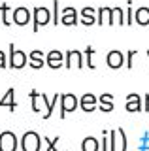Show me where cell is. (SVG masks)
Here are the masks:
<instances>
[{"instance_id": "obj_1", "label": "cell", "mask_w": 149, "mask_h": 151, "mask_svg": "<svg viewBox=\"0 0 149 151\" xmlns=\"http://www.w3.org/2000/svg\"><path fill=\"white\" fill-rule=\"evenodd\" d=\"M27 63H29V55L21 49H15V44H10V49H8V68L21 70L27 66Z\"/></svg>"}, {"instance_id": "obj_2", "label": "cell", "mask_w": 149, "mask_h": 151, "mask_svg": "<svg viewBox=\"0 0 149 151\" xmlns=\"http://www.w3.org/2000/svg\"><path fill=\"white\" fill-rule=\"evenodd\" d=\"M51 23V12L45 6H34L32 8V32H38L40 27Z\"/></svg>"}, {"instance_id": "obj_3", "label": "cell", "mask_w": 149, "mask_h": 151, "mask_svg": "<svg viewBox=\"0 0 149 151\" xmlns=\"http://www.w3.org/2000/svg\"><path fill=\"white\" fill-rule=\"evenodd\" d=\"M80 108V98L74 93H62L60 94V119H66L68 111H76Z\"/></svg>"}, {"instance_id": "obj_4", "label": "cell", "mask_w": 149, "mask_h": 151, "mask_svg": "<svg viewBox=\"0 0 149 151\" xmlns=\"http://www.w3.org/2000/svg\"><path fill=\"white\" fill-rule=\"evenodd\" d=\"M21 149L23 151H40L42 149V138L38 132L27 130L21 138Z\"/></svg>"}, {"instance_id": "obj_5", "label": "cell", "mask_w": 149, "mask_h": 151, "mask_svg": "<svg viewBox=\"0 0 149 151\" xmlns=\"http://www.w3.org/2000/svg\"><path fill=\"white\" fill-rule=\"evenodd\" d=\"M17 136L11 130L0 132V151H17Z\"/></svg>"}, {"instance_id": "obj_6", "label": "cell", "mask_w": 149, "mask_h": 151, "mask_svg": "<svg viewBox=\"0 0 149 151\" xmlns=\"http://www.w3.org/2000/svg\"><path fill=\"white\" fill-rule=\"evenodd\" d=\"M59 19H60V25L74 27V25L80 23V12H77L76 8H72V6H66V8L62 9V15H60Z\"/></svg>"}, {"instance_id": "obj_7", "label": "cell", "mask_w": 149, "mask_h": 151, "mask_svg": "<svg viewBox=\"0 0 149 151\" xmlns=\"http://www.w3.org/2000/svg\"><path fill=\"white\" fill-rule=\"evenodd\" d=\"M30 9L29 8H25V6H19V8H15L11 12V23H15V25H19V27H25V25H29L30 23Z\"/></svg>"}, {"instance_id": "obj_8", "label": "cell", "mask_w": 149, "mask_h": 151, "mask_svg": "<svg viewBox=\"0 0 149 151\" xmlns=\"http://www.w3.org/2000/svg\"><path fill=\"white\" fill-rule=\"evenodd\" d=\"M80 108H81L83 111H87V113L95 111L96 108H98V96L92 94V93L81 94V96H80Z\"/></svg>"}, {"instance_id": "obj_9", "label": "cell", "mask_w": 149, "mask_h": 151, "mask_svg": "<svg viewBox=\"0 0 149 151\" xmlns=\"http://www.w3.org/2000/svg\"><path fill=\"white\" fill-rule=\"evenodd\" d=\"M45 64L49 66V68L57 70V68H62L64 66V53L59 49H51L47 55H45Z\"/></svg>"}, {"instance_id": "obj_10", "label": "cell", "mask_w": 149, "mask_h": 151, "mask_svg": "<svg viewBox=\"0 0 149 151\" xmlns=\"http://www.w3.org/2000/svg\"><path fill=\"white\" fill-rule=\"evenodd\" d=\"M106 64H108L111 70H119L121 66H125V53H121L119 49H111L110 53L106 55Z\"/></svg>"}, {"instance_id": "obj_11", "label": "cell", "mask_w": 149, "mask_h": 151, "mask_svg": "<svg viewBox=\"0 0 149 151\" xmlns=\"http://www.w3.org/2000/svg\"><path fill=\"white\" fill-rule=\"evenodd\" d=\"M96 13H98V19H96V23H98L100 27H104L106 23L111 27V25H115V13H113V8H106V6H102L96 9Z\"/></svg>"}, {"instance_id": "obj_12", "label": "cell", "mask_w": 149, "mask_h": 151, "mask_svg": "<svg viewBox=\"0 0 149 151\" xmlns=\"http://www.w3.org/2000/svg\"><path fill=\"white\" fill-rule=\"evenodd\" d=\"M127 111L134 113V111H143V98L138 93H130L127 94V104H125Z\"/></svg>"}, {"instance_id": "obj_13", "label": "cell", "mask_w": 149, "mask_h": 151, "mask_svg": "<svg viewBox=\"0 0 149 151\" xmlns=\"http://www.w3.org/2000/svg\"><path fill=\"white\" fill-rule=\"evenodd\" d=\"M95 13H96V9H95V8H89V6L81 8V9H80V23H81L83 27H91V25H95V23H96Z\"/></svg>"}, {"instance_id": "obj_14", "label": "cell", "mask_w": 149, "mask_h": 151, "mask_svg": "<svg viewBox=\"0 0 149 151\" xmlns=\"http://www.w3.org/2000/svg\"><path fill=\"white\" fill-rule=\"evenodd\" d=\"M0 106H6L11 113L15 111L17 102H15V89H13V87H10V89L6 91V94H4V96L0 98Z\"/></svg>"}, {"instance_id": "obj_15", "label": "cell", "mask_w": 149, "mask_h": 151, "mask_svg": "<svg viewBox=\"0 0 149 151\" xmlns=\"http://www.w3.org/2000/svg\"><path fill=\"white\" fill-rule=\"evenodd\" d=\"M98 110H102L104 113H110V111H113V94L111 93H104V94H100L98 96Z\"/></svg>"}, {"instance_id": "obj_16", "label": "cell", "mask_w": 149, "mask_h": 151, "mask_svg": "<svg viewBox=\"0 0 149 151\" xmlns=\"http://www.w3.org/2000/svg\"><path fill=\"white\" fill-rule=\"evenodd\" d=\"M134 19L140 27H147L149 25V8L147 6H140L134 12Z\"/></svg>"}, {"instance_id": "obj_17", "label": "cell", "mask_w": 149, "mask_h": 151, "mask_svg": "<svg viewBox=\"0 0 149 151\" xmlns=\"http://www.w3.org/2000/svg\"><path fill=\"white\" fill-rule=\"evenodd\" d=\"M29 63H30V68H42V66L45 64V55L42 53L40 49H34L30 51V57H29Z\"/></svg>"}, {"instance_id": "obj_18", "label": "cell", "mask_w": 149, "mask_h": 151, "mask_svg": "<svg viewBox=\"0 0 149 151\" xmlns=\"http://www.w3.org/2000/svg\"><path fill=\"white\" fill-rule=\"evenodd\" d=\"M81 149L83 151H98L100 144L95 136H87V138H83V142H81Z\"/></svg>"}, {"instance_id": "obj_19", "label": "cell", "mask_w": 149, "mask_h": 151, "mask_svg": "<svg viewBox=\"0 0 149 151\" xmlns=\"http://www.w3.org/2000/svg\"><path fill=\"white\" fill-rule=\"evenodd\" d=\"M40 96H42V93L34 91V89H32V91H30V100H32V111H40V110H42V104H40Z\"/></svg>"}, {"instance_id": "obj_20", "label": "cell", "mask_w": 149, "mask_h": 151, "mask_svg": "<svg viewBox=\"0 0 149 151\" xmlns=\"http://www.w3.org/2000/svg\"><path fill=\"white\" fill-rule=\"evenodd\" d=\"M0 12H2V23H4V27H10L11 25V19L8 17V13H10V6L4 2L2 6H0Z\"/></svg>"}, {"instance_id": "obj_21", "label": "cell", "mask_w": 149, "mask_h": 151, "mask_svg": "<svg viewBox=\"0 0 149 151\" xmlns=\"http://www.w3.org/2000/svg\"><path fill=\"white\" fill-rule=\"evenodd\" d=\"M92 55H95V47H92V45H87V47H85V59H87V63H85V64L89 66L91 70H95L96 66H95V63L91 60V57H92Z\"/></svg>"}, {"instance_id": "obj_22", "label": "cell", "mask_w": 149, "mask_h": 151, "mask_svg": "<svg viewBox=\"0 0 149 151\" xmlns=\"http://www.w3.org/2000/svg\"><path fill=\"white\" fill-rule=\"evenodd\" d=\"M60 98V94L57 93V94H53V98L49 100V104H47V111L44 113V119H49L51 117V113H53V108H55V104H57V100Z\"/></svg>"}, {"instance_id": "obj_23", "label": "cell", "mask_w": 149, "mask_h": 151, "mask_svg": "<svg viewBox=\"0 0 149 151\" xmlns=\"http://www.w3.org/2000/svg\"><path fill=\"white\" fill-rule=\"evenodd\" d=\"M51 23H53V25H60V19H59V0H53V12H51Z\"/></svg>"}, {"instance_id": "obj_24", "label": "cell", "mask_w": 149, "mask_h": 151, "mask_svg": "<svg viewBox=\"0 0 149 151\" xmlns=\"http://www.w3.org/2000/svg\"><path fill=\"white\" fill-rule=\"evenodd\" d=\"M108 140H110V151H117V130H110L108 132Z\"/></svg>"}, {"instance_id": "obj_25", "label": "cell", "mask_w": 149, "mask_h": 151, "mask_svg": "<svg viewBox=\"0 0 149 151\" xmlns=\"http://www.w3.org/2000/svg\"><path fill=\"white\" fill-rule=\"evenodd\" d=\"M127 19H125V25H132L134 23V12H132V0H128V8H127Z\"/></svg>"}, {"instance_id": "obj_26", "label": "cell", "mask_w": 149, "mask_h": 151, "mask_svg": "<svg viewBox=\"0 0 149 151\" xmlns=\"http://www.w3.org/2000/svg\"><path fill=\"white\" fill-rule=\"evenodd\" d=\"M72 60H74V49L64 51V68H72Z\"/></svg>"}, {"instance_id": "obj_27", "label": "cell", "mask_w": 149, "mask_h": 151, "mask_svg": "<svg viewBox=\"0 0 149 151\" xmlns=\"http://www.w3.org/2000/svg\"><path fill=\"white\" fill-rule=\"evenodd\" d=\"M113 13H115V17H117V25L123 27L125 25V12L121 8H113Z\"/></svg>"}, {"instance_id": "obj_28", "label": "cell", "mask_w": 149, "mask_h": 151, "mask_svg": "<svg viewBox=\"0 0 149 151\" xmlns=\"http://www.w3.org/2000/svg\"><path fill=\"white\" fill-rule=\"evenodd\" d=\"M108 132L110 130H102V149L100 151H110V140H108Z\"/></svg>"}, {"instance_id": "obj_29", "label": "cell", "mask_w": 149, "mask_h": 151, "mask_svg": "<svg viewBox=\"0 0 149 151\" xmlns=\"http://www.w3.org/2000/svg\"><path fill=\"white\" fill-rule=\"evenodd\" d=\"M59 140H60V136H57V138H47V136H45V144H47V149H45V151H57L55 145H57Z\"/></svg>"}, {"instance_id": "obj_30", "label": "cell", "mask_w": 149, "mask_h": 151, "mask_svg": "<svg viewBox=\"0 0 149 151\" xmlns=\"http://www.w3.org/2000/svg\"><path fill=\"white\" fill-rule=\"evenodd\" d=\"M136 53H138V51H134V49L127 51V55H125V64H127V68H132V59H134Z\"/></svg>"}, {"instance_id": "obj_31", "label": "cell", "mask_w": 149, "mask_h": 151, "mask_svg": "<svg viewBox=\"0 0 149 151\" xmlns=\"http://www.w3.org/2000/svg\"><path fill=\"white\" fill-rule=\"evenodd\" d=\"M117 134L121 136V151H127V134L123 129H117Z\"/></svg>"}, {"instance_id": "obj_32", "label": "cell", "mask_w": 149, "mask_h": 151, "mask_svg": "<svg viewBox=\"0 0 149 151\" xmlns=\"http://www.w3.org/2000/svg\"><path fill=\"white\" fill-rule=\"evenodd\" d=\"M74 57H76V66H77V68H83V64H85V63H83V53H81V51H74Z\"/></svg>"}, {"instance_id": "obj_33", "label": "cell", "mask_w": 149, "mask_h": 151, "mask_svg": "<svg viewBox=\"0 0 149 151\" xmlns=\"http://www.w3.org/2000/svg\"><path fill=\"white\" fill-rule=\"evenodd\" d=\"M6 66H8V57H6V53H4L2 49H0V70L6 68Z\"/></svg>"}, {"instance_id": "obj_34", "label": "cell", "mask_w": 149, "mask_h": 151, "mask_svg": "<svg viewBox=\"0 0 149 151\" xmlns=\"http://www.w3.org/2000/svg\"><path fill=\"white\" fill-rule=\"evenodd\" d=\"M143 111H149V93L143 94Z\"/></svg>"}, {"instance_id": "obj_35", "label": "cell", "mask_w": 149, "mask_h": 151, "mask_svg": "<svg viewBox=\"0 0 149 151\" xmlns=\"http://www.w3.org/2000/svg\"><path fill=\"white\" fill-rule=\"evenodd\" d=\"M147 57H149V51H147Z\"/></svg>"}]
</instances>
